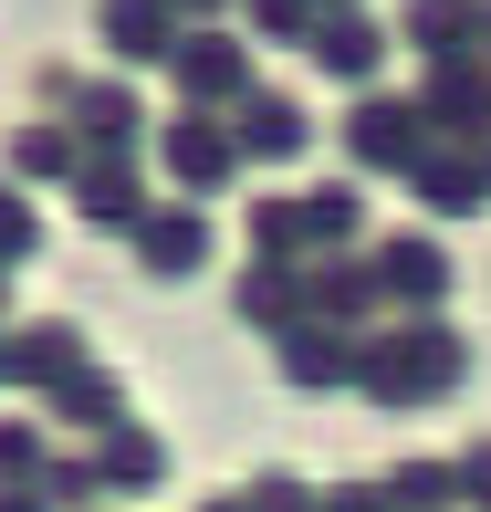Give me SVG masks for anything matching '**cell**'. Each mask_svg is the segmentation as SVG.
<instances>
[{"mask_svg":"<svg viewBox=\"0 0 491 512\" xmlns=\"http://www.w3.org/2000/svg\"><path fill=\"white\" fill-rule=\"evenodd\" d=\"M324 512H387V492H335Z\"/></svg>","mask_w":491,"mask_h":512,"instance_id":"30","label":"cell"},{"mask_svg":"<svg viewBox=\"0 0 491 512\" xmlns=\"http://www.w3.org/2000/svg\"><path fill=\"white\" fill-rule=\"evenodd\" d=\"M356 377H366V398H377V408H418V398H439V387L471 377V345H460L450 324L408 314L397 335H377V345L356 356Z\"/></svg>","mask_w":491,"mask_h":512,"instance_id":"1","label":"cell"},{"mask_svg":"<svg viewBox=\"0 0 491 512\" xmlns=\"http://www.w3.org/2000/svg\"><path fill=\"white\" fill-rule=\"evenodd\" d=\"M418 136H429V115H418V105H366L345 147H356L366 168H408V147H418Z\"/></svg>","mask_w":491,"mask_h":512,"instance_id":"5","label":"cell"},{"mask_svg":"<svg viewBox=\"0 0 491 512\" xmlns=\"http://www.w3.org/2000/svg\"><path fill=\"white\" fill-rule=\"evenodd\" d=\"M84 209H115V220H126V209H136V189H126V168H84Z\"/></svg>","mask_w":491,"mask_h":512,"instance_id":"22","label":"cell"},{"mask_svg":"<svg viewBox=\"0 0 491 512\" xmlns=\"http://www.w3.org/2000/svg\"><path fill=\"white\" fill-rule=\"evenodd\" d=\"M293 377H303V387H324V377H356V356H345V345H293Z\"/></svg>","mask_w":491,"mask_h":512,"instance_id":"20","label":"cell"},{"mask_svg":"<svg viewBox=\"0 0 491 512\" xmlns=\"http://www.w3.org/2000/svg\"><path fill=\"white\" fill-rule=\"evenodd\" d=\"M251 512H303V492H293V471H262V481H251Z\"/></svg>","mask_w":491,"mask_h":512,"instance_id":"26","label":"cell"},{"mask_svg":"<svg viewBox=\"0 0 491 512\" xmlns=\"http://www.w3.org/2000/svg\"><path fill=\"white\" fill-rule=\"evenodd\" d=\"M241 314L251 324H293V283H283V272H251V283H241Z\"/></svg>","mask_w":491,"mask_h":512,"instance_id":"16","label":"cell"},{"mask_svg":"<svg viewBox=\"0 0 491 512\" xmlns=\"http://www.w3.org/2000/svg\"><path fill=\"white\" fill-rule=\"evenodd\" d=\"M251 241H262V251H293V241H303V209H262V220H251Z\"/></svg>","mask_w":491,"mask_h":512,"instance_id":"24","label":"cell"},{"mask_svg":"<svg viewBox=\"0 0 491 512\" xmlns=\"http://www.w3.org/2000/svg\"><path fill=\"white\" fill-rule=\"evenodd\" d=\"M115 42H126V53H157V42H168V11H157V0H115Z\"/></svg>","mask_w":491,"mask_h":512,"instance_id":"13","label":"cell"},{"mask_svg":"<svg viewBox=\"0 0 491 512\" xmlns=\"http://www.w3.org/2000/svg\"><path fill=\"white\" fill-rule=\"evenodd\" d=\"M471 53H491V0H481V42H471Z\"/></svg>","mask_w":491,"mask_h":512,"instance_id":"31","label":"cell"},{"mask_svg":"<svg viewBox=\"0 0 491 512\" xmlns=\"http://www.w3.org/2000/svg\"><path fill=\"white\" fill-rule=\"evenodd\" d=\"M450 481H460V502H471V512H491V439H471V450L450 460Z\"/></svg>","mask_w":491,"mask_h":512,"instance_id":"19","label":"cell"},{"mask_svg":"<svg viewBox=\"0 0 491 512\" xmlns=\"http://www.w3.org/2000/svg\"><path fill=\"white\" fill-rule=\"evenodd\" d=\"M377 283H387L408 314H429L439 293H450V251H439V241H387V251H377Z\"/></svg>","mask_w":491,"mask_h":512,"instance_id":"3","label":"cell"},{"mask_svg":"<svg viewBox=\"0 0 491 512\" xmlns=\"http://www.w3.org/2000/svg\"><path fill=\"white\" fill-rule=\"evenodd\" d=\"M408 178H418V199H429V209H450V220H471V209L491 199L471 147H429V157H408Z\"/></svg>","mask_w":491,"mask_h":512,"instance_id":"4","label":"cell"},{"mask_svg":"<svg viewBox=\"0 0 491 512\" xmlns=\"http://www.w3.org/2000/svg\"><path fill=\"white\" fill-rule=\"evenodd\" d=\"M241 147H251V157H293V147H303V115H293L283 95H251V105H241Z\"/></svg>","mask_w":491,"mask_h":512,"instance_id":"10","label":"cell"},{"mask_svg":"<svg viewBox=\"0 0 491 512\" xmlns=\"http://www.w3.org/2000/svg\"><path fill=\"white\" fill-rule=\"evenodd\" d=\"M63 418L105 429V418H115V377H74V387H63Z\"/></svg>","mask_w":491,"mask_h":512,"instance_id":"18","label":"cell"},{"mask_svg":"<svg viewBox=\"0 0 491 512\" xmlns=\"http://www.w3.org/2000/svg\"><path fill=\"white\" fill-rule=\"evenodd\" d=\"M481 189H491V136H481Z\"/></svg>","mask_w":491,"mask_h":512,"instance_id":"32","label":"cell"},{"mask_svg":"<svg viewBox=\"0 0 491 512\" xmlns=\"http://www.w3.org/2000/svg\"><path fill=\"white\" fill-rule=\"evenodd\" d=\"M95 481H115V492H147V481H157V439H115Z\"/></svg>","mask_w":491,"mask_h":512,"instance_id":"14","label":"cell"},{"mask_svg":"<svg viewBox=\"0 0 491 512\" xmlns=\"http://www.w3.org/2000/svg\"><path fill=\"white\" fill-rule=\"evenodd\" d=\"M11 366H32V377H53V366H74V335H53V324H42V335L32 345H21V356Z\"/></svg>","mask_w":491,"mask_h":512,"instance_id":"23","label":"cell"},{"mask_svg":"<svg viewBox=\"0 0 491 512\" xmlns=\"http://www.w3.org/2000/svg\"><path fill=\"white\" fill-rule=\"evenodd\" d=\"M11 157H21V168H32V178H53V168H74V147H63V136H53V126H32V136H21V147H11Z\"/></svg>","mask_w":491,"mask_h":512,"instance_id":"21","label":"cell"},{"mask_svg":"<svg viewBox=\"0 0 491 512\" xmlns=\"http://www.w3.org/2000/svg\"><path fill=\"white\" fill-rule=\"evenodd\" d=\"M136 251H147V272H199V262H209V230L178 209V220H147V241H136Z\"/></svg>","mask_w":491,"mask_h":512,"instance_id":"9","label":"cell"},{"mask_svg":"<svg viewBox=\"0 0 491 512\" xmlns=\"http://www.w3.org/2000/svg\"><path fill=\"white\" fill-rule=\"evenodd\" d=\"M168 157L199 178V189H209V178H230V136H220V126H178V136H168Z\"/></svg>","mask_w":491,"mask_h":512,"instance_id":"11","label":"cell"},{"mask_svg":"<svg viewBox=\"0 0 491 512\" xmlns=\"http://www.w3.org/2000/svg\"><path fill=\"white\" fill-rule=\"evenodd\" d=\"M314 314L324 324H366V283H356V272H345V283L324 272V283H314Z\"/></svg>","mask_w":491,"mask_h":512,"instance_id":"17","label":"cell"},{"mask_svg":"<svg viewBox=\"0 0 491 512\" xmlns=\"http://www.w3.org/2000/svg\"><path fill=\"white\" fill-rule=\"evenodd\" d=\"M0 512H42V502H0Z\"/></svg>","mask_w":491,"mask_h":512,"instance_id":"34","label":"cell"},{"mask_svg":"<svg viewBox=\"0 0 491 512\" xmlns=\"http://www.w3.org/2000/svg\"><path fill=\"white\" fill-rule=\"evenodd\" d=\"M377 492H387V512H450L460 481H450V460H397Z\"/></svg>","mask_w":491,"mask_h":512,"instance_id":"7","label":"cell"},{"mask_svg":"<svg viewBox=\"0 0 491 512\" xmlns=\"http://www.w3.org/2000/svg\"><path fill=\"white\" fill-rule=\"evenodd\" d=\"M0 251H11V262H21V251H32V209H21L11 189H0Z\"/></svg>","mask_w":491,"mask_h":512,"instance_id":"27","label":"cell"},{"mask_svg":"<svg viewBox=\"0 0 491 512\" xmlns=\"http://www.w3.org/2000/svg\"><path fill=\"white\" fill-rule=\"evenodd\" d=\"M209 512H251V502H209Z\"/></svg>","mask_w":491,"mask_h":512,"instance_id":"33","label":"cell"},{"mask_svg":"<svg viewBox=\"0 0 491 512\" xmlns=\"http://www.w3.org/2000/svg\"><path fill=\"white\" fill-rule=\"evenodd\" d=\"M345 230H366V199H356V189L303 199V241H345Z\"/></svg>","mask_w":491,"mask_h":512,"instance_id":"12","label":"cell"},{"mask_svg":"<svg viewBox=\"0 0 491 512\" xmlns=\"http://www.w3.org/2000/svg\"><path fill=\"white\" fill-rule=\"evenodd\" d=\"M314 63L335 84H366V74H377V32H366V21H324V32H314Z\"/></svg>","mask_w":491,"mask_h":512,"instance_id":"8","label":"cell"},{"mask_svg":"<svg viewBox=\"0 0 491 512\" xmlns=\"http://www.w3.org/2000/svg\"><path fill=\"white\" fill-rule=\"evenodd\" d=\"M178 63H189V84H199V95H230V84H241V53H230V42H189Z\"/></svg>","mask_w":491,"mask_h":512,"instance_id":"15","label":"cell"},{"mask_svg":"<svg viewBox=\"0 0 491 512\" xmlns=\"http://www.w3.org/2000/svg\"><path fill=\"white\" fill-rule=\"evenodd\" d=\"M418 115L450 136H491V53H439V84L418 95Z\"/></svg>","mask_w":491,"mask_h":512,"instance_id":"2","label":"cell"},{"mask_svg":"<svg viewBox=\"0 0 491 512\" xmlns=\"http://www.w3.org/2000/svg\"><path fill=\"white\" fill-rule=\"evenodd\" d=\"M408 42H418V53H471V42H481V0H408Z\"/></svg>","mask_w":491,"mask_h":512,"instance_id":"6","label":"cell"},{"mask_svg":"<svg viewBox=\"0 0 491 512\" xmlns=\"http://www.w3.org/2000/svg\"><path fill=\"white\" fill-rule=\"evenodd\" d=\"M126 115H136V105L115 95V84H105V95H84V126H95V136H126Z\"/></svg>","mask_w":491,"mask_h":512,"instance_id":"25","label":"cell"},{"mask_svg":"<svg viewBox=\"0 0 491 512\" xmlns=\"http://www.w3.org/2000/svg\"><path fill=\"white\" fill-rule=\"evenodd\" d=\"M32 450H42L32 429H0V471H32Z\"/></svg>","mask_w":491,"mask_h":512,"instance_id":"29","label":"cell"},{"mask_svg":"<svg viewBox=\"0 0 491 512\" xmlns=\"http://www.w3.org/2000/svg\"><path fill=\"white\" fill-rule=\"evenodd\" d=\"M251 21L262 32H303V0H251Z\"/></svg>","mask_w":491,"mask_h":512,"instance_id":"28","label":"cell"}]
</instances>
